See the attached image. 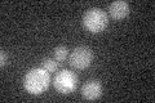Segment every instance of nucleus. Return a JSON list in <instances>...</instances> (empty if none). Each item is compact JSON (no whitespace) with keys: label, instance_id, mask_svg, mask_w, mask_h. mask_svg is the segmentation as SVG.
<instances>
[{"label":"nucleus","instance_id":"8","mask_svg":"<svg viewBox=\"0 0 155 103\" xmlns=\"http://www.w3.org/2000/svg\"><path fill=\"white\" fill-rule=\"evenodd\" d=\"M58 67V62L54 60V58H45L41 62V68H44L48 72H54Z\"/></svg>","mask_w":155,"mask_h":103},{"label":"nucleus","instance_id":"9","mask_svg":"<svg viewBox=\"0 0 155 103\" xmlns=\"http://www.w3.org/2000/svg\"><path fill=\"white\" fill-rule=\"evenodd\" d=\"M0 56H2V62H0V66L4 67V66L7 65L8 57H7V54H5V52H4V50H2V53H0Z\"/></svg>","mask_w":155,"mask_h":103},{"label":"nucleus","instance_id":"6","mask_svg":"<svg viewBox=\"0 0 155 103\" xmlns=\"http://www.w3.org/2000/svg\"><path fill=\"white\" fill-rule=\"evenodd\" d=\"M130 7L124 0H116L109 5V14L114 19H123L129 14Z\"/></svg>","mask_w":155,"mask_h":103},{"label":"nucleus","instance_id":"5","mask_svg":"<svg viewBox=\"0 0 155 103\" xmlns=\"http://www.w3.org/2000/svg\"><path fill=\"white\" fill-rule=\"evenodd\" d=\"M81 95L87 101H96L102 95V85L98 80H88L81 86Z\"/></svg>","mask_w":155,"mask_h":103},{"label":"nucleus","instance_id":"1","mask_svg":"<svg viewBox=\"0 0 155 103\" xmlns=\"http://www.w3.org/2000/svg\"><path fill=\"white\" fill-rule=\"evenodd\" d=\"M23 88L32 95L43 94L51 85V75L44 68H31L23 76Z\"/></svg>","mask_w":155,"mask_h":103},{"label":"nucleus","instance_id":"2","mask_svg":"<svg viewBox=\"0 0 155 103\" xmlns=\"http://www.w3.org/2000/svg\"><path fill=\"white\" fill-rule=\"evenodd\" d=\"M109 24V16L100 8H91L83 16V26L91 34L102 32Z\"/></svg>","mask_w":155,"mask_h":103},{"label":"nucleus","instance_id":"7","mask_svg":"<svg viewBox=\"0 0 155 103\" xmlns=\"http://www.w3.org/2000/svg\"><path fill=\"white\" fill-rule=\"evenodd\" d=\"M67 54H69V49H67L65 45H58L54 49V60L58 63H62L66 61Z\"/></svg>","mask_w":155,"mask_h":103},{"label":"nucleus","instance_id":"4","mask_svg":"<svg viewBox=\"0 0 155 103\" xmlns=\"http://www.w3.org/2000/svg\"><path fill=\"white\" fill-rule=\"evenodd\" d=\"M93 53L88 47H78L71 52L69 63L75 70H85L92 65Z\"/></svg>","mask_w":155,"mask_h":103},{"label":"nucleus","instance_id":"3","mask_svg":"<svg viewBox=\"0 0 155 103\" xmlns=\"http://www.w3.org/2000/svg\"><path fill=\"white\" fill-rule=\"evenodd\" d=\"M53 85H54V89L61 94H70L78 86V76L75 75V72L70 70H62L57 72L53 80Z\"/></svg>","mask_w":155,"mask_h":103}]
</instances>
